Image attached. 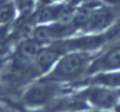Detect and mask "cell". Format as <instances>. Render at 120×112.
Wrapping results in <instances>:
<instances>
[{"label": "cell", "instance_id": "cell-9", "mask_svg": "<svg viewBox=\"0 0 120 112\" xmlns=\"http://www.w3.org/2000/svg\"><path fill=\"white\" fill-rule=\"evenodd\" d=\"M0 112H5V111H4V108H3V106H0Z\"/></svg>", "mask_w": 120, "mask_h": 112}, {"label": "cell", "instance_id": "cell-4", "mask_svg": "<svg viewBox=\"0 0 120 112\" xmlns=\"http://www.w3.org/2000/svg\"><path fill=\"white\" fill-rule=\"evenodd\" d=\"M120 72V39L95 52L88 71V78L97 74Z\"/></svg>", "mask_w": 120, "mask_h": 112}, {"label": "cell", "instance_id": "cell-2", "mask_svg": "<svg viewBox=\"0 0 120 112\" xmlns=\"http://www.w3.org/2000/svg\"><path fill=\"white\" fill-rule=\"evenodd\" d=\"M72 90L41 77L20 91L19 101L25 111H42Z\"/></svg>", "mask_w": 120, "mask_h": 112}, {"label": "cell", "instance_id": "cell-7", "mask_svg": "<svg viewBox=\"0 0 120 112\" xmlns=\"http://www.w3.org/2000/svg\"><path fill=\"white\" fill-rule=\"evenodd\" d=\"M106 6L113 8L115 12H120V0H104Z\"/></svg>", "mask_w": 120, "mask_h": 112}, {"label": "cell", "instance_id": "cell-6", "mask_svg": "<svg viewBox=\"0 0 120 112\" xmlns=\"http://www.w3.org/2000/svg\"><path fill=\"white\" fill-rule=\"evenodd\" d=\"M17 6L14 0H0V27H7L17 17Z\"/></svg>", "mask_w": 120, "mask_h": 112}, {"label": "cell", "instance_id": "cell-1", "mask_svg": "<svg viewBox=\"0 0 120 112\" xmlns=\"http://www.w3.org/2000/svg\"><path fill=\"white\" fill-rule=\"evenodd\" d=\"M94 54L95 52L88 51L64 53L42 78L70 89H75L88 78Z\"/></svg>", "mask_w": 120, "mask_h": 112}, {"label": "cell", "instance_id": "cell-5", "mask_svg": "<svg viewBox=\"0 0 120 112\" xmlns=\"http://www.w3.org/2000/svg\"><path fill=\"white\" fill-rule=\"evenodd\" d=\"M118 12H115L113 8L104 5H94L85 25L80 30L85 34H99L102 32H106L111 26L114 25L115 19L118 17Z\"/></svg>", "mask_w": 120, "mask_h": 112}, {"label": "cell", "instance_id": "cell-3", "mask_svg": "<svg viewBox=\"0 0 120 112\" xmlns=\"http://www.w3.org/2000/svg\"><path fill=\"white\" fill-rule=\"evenodd\" d=\"M74 91L90 111L112 112L120 104V90L113 87L86 84L75 87Z\"/></svg>", "mask_w": 120, "mask_h": 112}, {"label": "cell", "instance_id": "cell-8", "mask_svg": "<svg viewBox=\"0 0 120 112\" xmlns=\"http://www.w3.org/2000/svg\"><path fill=\"white\" fill-rule=\"evenodd\" d=\"M67 112H101V111H67Z\"/></svg>", "mask_w": 120, "mask_h": 112}]
</instances>
